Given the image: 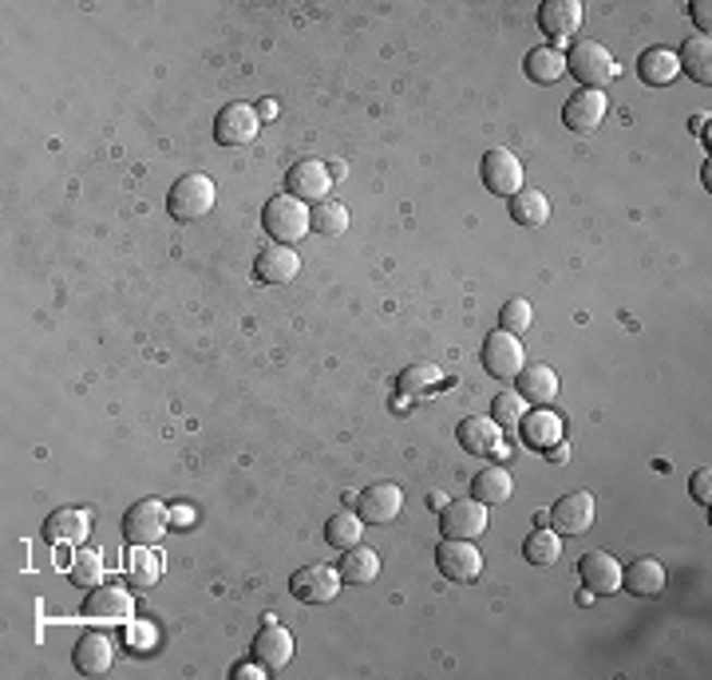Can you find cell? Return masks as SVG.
Masks as SVG:
<instances>
[{"instance_id": "cell-1", "label": "cell", "mask_w": 712, "mask_h": 680, "mask_svg": "<svg viewBox=\"0 0 712 680\" xmlns=\"http://www.w3.org/2000/svg\"><path fill=\"white\" fill-rule=\"evenodd\" d=\"M566 72L575 75L582 87H590V92H606L617 75H622V64H617L614 56H610L606 44L578 40L575 48L566 52Z\"/></svg>"}, {"instance_id": "cell-2", "label": "cell", "mask_w": 712, "mask_h": 680, "mask_svg": "<svg viewBox=\"0 0 712 680\" xmlns=\"http://www.w3.org/2000/svg\"><path fill=\"white\" fill-rule=\"evenodd\" d=\"M214 203H218L214 182L194 170V174H182V179L170 186L167 214L174 218V222H198V218H206V214L214 210Z\"/></svg>"}, {"instance_id": "cell-3", "label": "cell", "mask_w": 712, "mask_h": 680, "mask_svg": "<svg viewBox=\"0 0 712 680\" xmlns=\"http://www.w3.org/2000/svg\"><path fill=\"white\" fill-rule=\"evenodd\" d=\"M262 226L277 245H298L309 234V206L293 194H274L262 210Z\"/></svg>"}, {"instance_id": "cell-4", "label": "cell", "mask_w": 712, "mask_h": 680, "mask_svg": "<svg viewBox=\"0 0 712 680\" xmlns=\"http://www.w3.org/2000/svg\"><path fill=\"white\" fill-rule=\"evenodd\" d=\"M170 531V507L162 499H138L123 514V538L131 546H159Z\"/></svg>"}, {"instance_id": "cell-5", "label": "cell", "mask_w": 712, "mask_h": 680, "mask_svg": "<svg viewBox=\"0 0 712 680\" xmlns=\"http://www.w3.org/2000/svg\"><path fill=\"white\" fill-rule=\"evenodd\" d=\"M527 368V352H522V340L515 332L495 329L483 340V373L495 376V380H515V376Z\"/></svg>"}, {"instance_id": "cell-6", "label": "cell", "mask_w": 712, "mask_h": 680, "mask_svg": "<svg viewBox=\"0 0 712 680\" xmlns=\"http://www.w3.org/2000/svg\"><path fill=\"white\" fill-rule=\"evenodd\" d=\"M436 566L447 582L471 585L483 574V554H479L475 543H468V538H444V543L436 546Z\"/></svg>"}, {"instance_id": "cell-7", "label": "cell", "mask_w": 712, "mask_h": 680, "mask_svg": "<svg viewBox=\"0 0 712 680\" xmlns=\"http://www.w3.org/2000/svg\"><path fill=\"white\" fill-rule=\"evenodd\" d=\"M262 131V119H257V107L250 104H226L214 119V143L218 147H250Z\"/></svg>"}, {"instance_id": "cell-8", "label": "cell", "mask_w": 712, "mask_h": 680, "mask_svg": "<svg viewBox=\"0 0 712 680\" xmlns=\"http://www.w3.org/2000/svg\"><path fill=\"white\" fill-rule=\"evenodd\" d=\"M289 594L305 602V606H325L333 597L340 594V574L337 566H325V562H313V566H301L298 574L289 578Z\"/></svg>"}, {"instance_id": "cell-9", "label": "cell", "mask_w": 712, "mask_h": 680, "mask_svg": "<svg viewBox=\"0 0 712 680\" xmlns=\"http://www.w3.org/2000/svg\"><path fill=\"white\" fill-rule=\"evenodd\" d=\"M439 526H444V538H483L487 534V507L479 499H451L439 510Z\"/></svg>"}, {"instance_id": "cell-10", "label": "cell", "mask_w": 712, "mask_h": 680, "mask_svg": "<svg viewBox=\"0 0 712 680\" xmlns=\"http://www.w3.org/2000/svg\"><path fill=\"white\" fill-rule=\"evenodd\" d=\"M479 174H483V186H487L491 194H499V198H515V194L522 191V162H519V155L507 147L487 150Z\"/></svg>"}, {"instance_id": "cell-11", "label": "cell", "mask_w": 712, "mask_h": 680, "mask_svg": "<svg viewBox=\"0 0 712 680\" xmlns=\"http://www.w3.org/2000/svg\"><path fill=\"white\" fill-rule=\"evenodd\" d=\"M333 191V174L329 167L321 159H301L293 162V167L286 170V194H293V198H301V203H325Z\"/></svg>"}, {"instance_id": "cell-12", "label": "cell", "mask_w": 712, "mask_h": 680, "mask_svg": "<svg viewBox=\"0 0 712 680\" xmlns=\"http://www.w3.org/2000/svg\"><path fill=\"white\" fill-rule=\"evenodd\" d=\"M594 514H598L594 495H590V490H570V495H563V499L554 502V510H551V531L578 538V534H586L590 526H594Z\"/></svg>"}, {"instance_id": "cell-13", "label": "cell", "mask_w": 712, "mask_h": 680, "mask_svg": "<svg viewBox=\"0 0 712 680\" xmlns=\"http://www.w3.org/2000/svg\"><path fill=\"white\" fill-rule=\"evenodd\" d=\"M84 617L87 621H104V626H123L135 617V597L119 585H96L84 602Z\"/></svg>"}, {"instance_id": "cell-14", "label": "cell", "mask_w": 712, "mask_h": 680, "mask_svg": "<svg viewBox=\"0 0 712 680\" xmlns=\"http://www.w3.org/2000/svg\"><path fill=\"white\" fill-rule=\"evenodd\" d=\"M400 510H405V490L396 487V483H373V487H364L361 495H357V514H361V522H369V526L393 522Z\"/></svg>"}, {"instance_id": "cell-15", "label": "cell", "mask_w": 712, "mask_h": 680, "mask_svg": "<svg viewBox=\"0 0 712 680\" xmlns=\"http://www.w3.org/2000/svg\"><path fill=\"white\" fill-rule=\"evenodd\" d=\"M301 274V257L289 245H262L254 257V277L262 286H289Z\"/></svg>"}, {"instance_id": "cell-16", "label": "cell", "mask_w": 712, "mask_h": 680, "mask_svg": "<svg viewBox=\"0 0 712 680\" xmlns=\"http://www.w3.org/2000/svg\"><path fill=\"white\" fill-rule=\"evenodd\" d=\"M456 439L468 456H495L503 447V427L491 420V415H463L456 427Z\"/></svg>"}, {"instance_id": "cell-17", "label": "cell", "mask_w": 712, "mask_h": 680, "mask_svg": "<svg viewBox=\"0 0 712 680\" xmlns=\"http://www.w3.org/2000/svg\"><path fill=\"white\" fill-rule=\"evenodd\" d=\"M578 574H582V585L590 594H614L622 585V566L610 550H590L578 558Z\"/></svg>"}, {"instance_id": "cell-18", "label": "cell", "mask_w": 712, "mask_h": 680, "mask_svg": "<svg viewBox=\"0 0 712 680\" xmlns=\"http://www.w3.org/2000/svg\"><path fill=\"white\" fill-rule=\"evenodd\" d=\"M539 28L551 40H570L582 28V0H543L539 4Z\"/></svg>"}, {"instance_id": "cell-19", "label": "cell", "mask_w": 712, "mask_h": 680, "mask_svg": "<svg viewBox=\"0 0 712 680\" xmlns=\"http://www.w3.org/2000/svg\"><path fill=\"white\" fill-rule=\"evenodd\" d=\"M515 392L522 396V404L551 408L558 400V373H554L551 364H531V368H522L515 376Z\"/></svg>"}, {"instance_id": "cell-20", "label": "cell", "mask_w": 712, "mask_h": 680, "mask_svg": "<svg viewBox=\"0 0 712 680\" xmlns=\"http://www.w3.org/2000/svg\"><path fill=\"white\" fill-rule=\"evenodd\" d=\"M606 92H590V87H582V92H575V96L566 99L563 107V123L570 131H594L602 119H606Z\"/></svg>"}, {"instance_id": "cell-21", "label": "cell", "mask_w": 712, "mask_h": 680, "mask_svg": "<svg viewBox=\"0 0 712 680\" xmlns=\"http://www.w3.org/2000/svg\"><path fill=\"white\" fill-rule=\"evenodd\" d=\"M254 660L266 665V672L286 669L289 660H293V633L286 626H277V621H269L254 638Z\"/></svg>"}, {"instance_id": "cell-22", "label": "cell", "mask_w": 712, "mask_h": 680, "mask_svg": "<svg viewBox=\"0 0 712 680\" xmlns=\"http://www.w3.org/2000/svg\"><path fill=\"white\" fill-rule=\"evenodd\" d=\"M87 531H92V519L80 507H60L44 522V538L56 546H80L87 538Z\"/></svg>"}, {"instance_id": "cell-23", "label": "cell", "mask_w": 712, "mask_h": 680, "mask_svg": "<svg viewBox=\"0 0 712 680\" xmlns=\"http://www.w3.org/2000/svg\"><path fill=\"white\" fill-rule=\"evenodd\" d=\"M519 432H522V444L546 456V451L563 439V420H558L551 408H531V412L519 420Z\"/></svg>"}, {"instance_id": "cell-24", "label": "cell", "mask_w": 712, "mask_h": 680, "mask_svg": "<svg viewBox=\"0 0 712 680\" xmlns=\"http://www.w3.org/2000/svg\"><path fill=\"white\" fill-rule=\"evenodd\" d=\"M677 64L680 72L689 75L692 84H712V40L709 33H692L689 40L677 48Z\"/></svg>"}, {"instance_id": "cell-25", "label": "cell", "mask_w": 712, "mask_h": 680, "mask_svg": "<svg viewBox=\"0 0 712 680\" xmlns=\"http://www.w3.org/2000/svg\"><path fill=\"white\" fill-rule=\"evenodd\" d=\"M638 75L645 87H669L673 80L680 75V64H677V52L673 48H665V44H653V48H645L638 60Z\"/></svg>"}, {"instance_id": "cell-26", "label": "cell", "mask_w": 712, "mask_h": 680, "mask_svg": "<svg viewBox=\"0 0 712 680\" xmlns=\"http://www.w3.org/2000/svg\"><path fill=\"white\" fill-rule=\"evenodd\" d=\"M75 669L84 672V677H104L111 669V660H116V645L104 638V633H84V638L75 641Z\"/></svg>"}, {"instance_id": "cell-27", "label": "cell", "mask_w": 712, "mask_h": 680, "mask_svg": "<svg viewBox=\"0 0 712 680\" xmlns=\"http://www.w3.org/2000/svg\"><path fill=\"white\" fill-rule=\"evenodd\" d=\"M622 585H626L633 597H657L665 590V566L657 558H638L622 570Z\"/></svg>"}, {"instance_id": "cell-28", "label": "cell", "mask_w": 712, "mask_h": 680, "mask_svg": "<svg viewBox=\"0 0 712 680\" xmlns=\"http://www.w3.org/2000/svg\"><path fill=\"white\" fill-rule=\"evenodd\" d=\"M515 495V478L507 467H483L471 478V499H479L483 507H503Z\"/></svg>"}, {"instance_id": "cell-29", "label": "cell", "mask_w": 712, "mask_h": 680, "mask_svg": "<svg viewBox=\"0 0 712 680\" xmlns=\"http://www.w3.org/2000/svg\"><path fill=\"white\" fill-rule=\"evenodd\" d=\"M340 582L349 585H369L381 578V554L369 550V546H352V550H345V558H340L337 566Z\"/></svg>"}, {"instance_id": "cell-30", "label": "cell", "mask_w": 712, "mask_h": 680, "mask_svg": "<svg viewBox=\"0 0 712 680\" xmlns=\"http://www.w3.org/2000/svg\"><path fill=\"white\" fill-rule=\"evenodd\" d=\"M563 75H566V52H558L551 44L527 52V80H534V84H558Z\"/></svg>"}, {"instance_id": "cell-31", "label": "cell", "mask_w": 712, "mask_h": 680, "mask_svg": "<svg viewBox=\"0 0 712 680\" xmlns=\"http://www.w3.org/2000/svg\"><path fill=\"white\" fill-rule=\"evenodd\" d=\"M510 218L519 226H527V230H534V226H546V218H551V198H546L543 191H531V186H522L515 198H510Z\"/></svg>"}, {"instance_id": "cell-32", "label": "cell", "mask_w": 712, "mask_h": 680, "mask_svg": "<svg viewBox=\"0 0 712 680\" xmlns=\"http://www.w3.org/2000/svg\"><path fill=\"white\" fill-rule=\"evenodd\" d=\"M522 558L531 566H554L563 558V534L551 531V526H539V531L527 534V543H522Z\"/></svg>"}, {"instance_id": "cell-33", "label": "cell", "mask_w": 712, "mask_h": 680, "mask_svg": "<svg viewBox=\"0 0 712 680\" xmlns=\"http://www.w3.org/2000/svg\"><path fill=\"white\" fill-rule=\"evenodd\" d=\"M309 230L321 238H340L345 230H349V206L333 203V198L317 203L313 210H309Z\"/></svg>"}, {"instance_id": "cell-34", "label": "cell", "mask_w": 712, "mask_h": 680, "mask_svg": "<svg viewBox=\"0 0 712 680\" xmlns=\"http://www.w3.org/2000/svg\"><path fill=\"white\" fill-rule=\"evenodd\" d=\"M361 534H364V522L357 510H340L325 522V543L337 546V550H352V546H361Z\"/></svg>"}, {"instance_id": "cell-35", "label": "cell", "mask_w": 712, "mask_h": 680, "mask_svg": "<svg viewBox=\"0 0 712 680\" xmlns=\"http://www.w3.org/2000/svg\"><path fill=\"white\" fill-rule=\"evenodd\" d=\"M128 574L135 582V590H150L162 578V558L155 554V546H131Z\"/></svg>"}, {"instance_id": "cell-36", "label": "cell", "mask_w": 712, "mask_h": 680, "mask_svg": "<svg viewBox=\"0 0 712 680\" xmlns=\"http://www.w3.org/2000/svg\"><path fill=\"white\" fill-rule=\"evenodd\" d=\"M68 578H72V585H80V590H96V585H104V558H99L96 550H80L72 558Z\"/></svg>"}, {"instance_id": "cell-37", "label": "cell", "mask_w": 712, "mask_h": 680, "mask_svg": "<svg viewBox=\"0 0 712 680\" xmlns=\"http://www.w3.org/2000/svg\"><path fill=\"white\" fill-rule=\"evenodd\" d=\"M531 320H534V308H531V301H527V298H510L507 305L499 308V329L503 332L522 337V332L531 329Z\"/></svg>"}, {"instance_id": "cell-38", "label": "cell", "mask_w": 712, "mask_h": 680, "mask_svg": "<svg viewBox=\"0 0 712 680\" xmlns=\"http://www.w3.org/2000/svg\"><path fill=\"white\" fill-rule=\"evenodd\" d=\"M522 415H527V404H522V396L515 388H507V392H499L491 400V420L499 427H519Z\"/></svg>"}, {"instance_id": "cell-39", "label": "cell", "mask_w": 712, "mask_h": 680, "mask_svg": "<svg viewBox=\"0 0 712 680\" xmlns=\"http://www.w3.org/2000/svg\"><path fill=\"white\" fill-rule=\"evenodd\" d=\"M439 384V368L436 364H412L405 376H400V392L415 396V392H427V388H436Z\"/></svg>"}, {"instance_id": "cell-40", "label": "cell", "mask_w": 712, "mask_h": 680, "mask_svg": "<svg viewBox=\"0 0 712 680\" xmlns=\"http://www.w3.org/2000/svg\"><path fill=\"white\" fill-rule=\"evenodd\" d=\"M689 495L701 507H709V495H712V467H697L692 471V478H689Z\"/></svg>"}, {"instance_id": "cell-41", "label": "cell", "mask_w": 712, "mask_h": 680, "mask_svg": "<svg viewBox=\"0 0 712 680\" xmlns=\"http://www.w3.org/2000/svg\"><path fill=\"white\" fill-rule=\"evenodd\" d=\"M689 12H692V21L701 24V33H709V21H712V4H709V0H692Z\"/></svg>"}, {"instance_id": "cell-42", "label": "cell", "mask_w": 712, "mask_h": 680, "mask_svg": "<svg viewBox=\"0 0 712 680\" xmlns=\"http://www.w3.org/2000/svg\"><path fill=\"white\" fill-rule=\"evenodd\" d=\"M262 672H266V665H257V660H254V665H238V669H234V680H245V677H262Z\"/></svg>"}, {"instance_id": "cell-43", "label": "cell", "mask_w": 712, "mask_h": 680, "mask_svg": "<svg viewBox=\"0 0 712 680\" xmlns=\"http://www.w3.org/2000/svg\"><path fill=\"white\" fill-rule=\"evenodd\" d=\"M546 459H551V463H566V459H570V447H566L563 439H558V444H554L551 451H546Z\"/></svg>"}, {"instance_id": "cell-44", "label": "cell", "mask_w": 712, "mask_h": 680, "mask_svg": "<svg viewBox=\"0 0 712 680\" xmlns=\"http://www.w3.org/2000/svg\"><path fill=\"white\" fill-rule=\"evenodd\" d=\"M274 116H277V104H274V99H262V104H257V119H262V123H269Z\"/></svg>"}]
</instances>
